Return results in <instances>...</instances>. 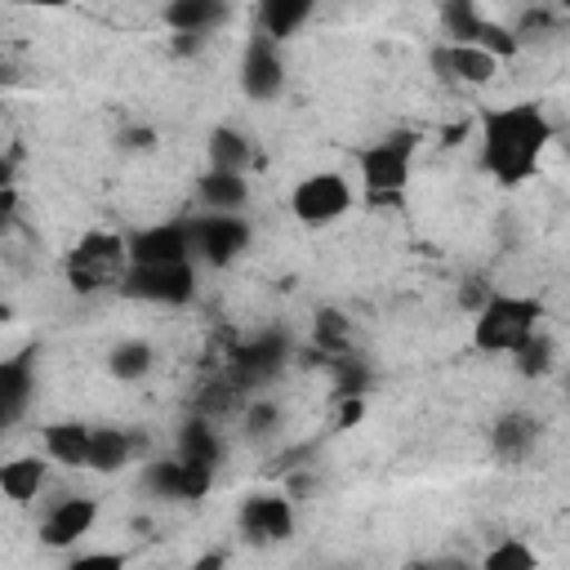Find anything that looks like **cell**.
<instances>
[{
    "instance_id": "obj_1",
    "label": "cell",
    "mask_w": 570,
    "mask_h": 570,
    "mask_svg": "<svg viewBox=\"0 0 570 570\" xmlns=\"http://www.w3.org/2000/svg\"><path fill=\"white\" fill-rule=\"evenodd\" d=\"M548 142H552V125L534 102L490 107L481 116V160L508 187L534 174Z\"/></svg>"
},
{
    "instance_id": "obj_2",
    "label": "cell",
    "mask_w": 570,
    "mask_h": 570,
    "mask_svg": "<svg viewBox=\"0 0 570 570\" xmlns=\"http://www.w3.org/2000/svg\"><path fill=\"white\" fill-rule=\"evenodd\" d=\"M539 316L543 307L534 298H517V294H490L472 321V343L476 352H517L530 334H539Z\"/></svg>"
},
{
    "instance_id": "obj_3",
    "label": "cell",
    "mask_w": 570,
    "mask_h": 570,
    "mask_svg": "<svg viewBox=\"0 0 570 570\" xmlns=\"http://www.w3.org/2000/svg\"><path fill=\"white\" fill-rule=\"evenodd\" d=\"M410 165H414V134H387L356 151L361 187L370 191V200L401 196V187L410 183Z\"/></svg>"
},
{
    "instance_id": "obj_4",
    "label": "cell",
    "mask_w": 570,
    "mask_h": 570,
    "mask_svg": "<svg viewBox=\"0 0 570 570\" xmlns=\"http://www.w3.org/2000/svg\"><path fill=\"white\" fill-rule=\"evenodd\" d=\"M120 289L142 298V303L178 307L196 294V267H191V258H183V263H129L120 276Z\"/></svg>"
},
{
    "instance_id": "obj_5",
    "label": "cell",
    "mask_w": 570,
    "mask_h": 570,
    "mask_svg": "<svg viewBox=\"0 0 570 570\" xmlns=\"http://www.w3.org/2000/svg\"><path fill=\"white\" fill-rule=\"evenodd\" d=\"M289 209L303 227H330L338 223L347 209H352V187L343 174L334 169H321V174H307L298 178V187L289 191Z\"/></svg>"
},
{
    "instance_id": "obj_6",
    "label": "cell",
    "mask_w": 570,
    "mask_h": 570,
    "mask_svg": "<svg viewBox=\"0 0 570 570\" xmlns=\"http://www.w3.org/2000/svg\"><path fill=\"white\" fill-rule=\"evenodd\" d=\"M125 236H116V232H89L76 249H71V281H76V289H98V285H107V281H116L120 285V276H125Z\"/></svg>"
},
{
    "instance_id": "obj_7",
    "label": "cell",
    "mask_w": 570,
    "mask_h": 570,
    "mask_svg": "<svg viewBox=\"0 0 570 570\" xmlns=\"http://www.w3.org/2000/svg\"><path fill=\"white\" fill-rule=\"evenodd\" d=\"M187 240H191V258L223 267L249 245V227L240 214H200L187 223Z\"/></svg>"
},
{
    "instance_id": "obj_8",
    "label": "cell",
    "mask_w": 570,
    "mask_h": 570,
    "mask_svg": "<svg viewBox=\"0 0 570 570\" xmlns=\"http://www.w3.org/2000/svg\"><path fill=\"white\" fill-rule=\"evenodd\" d=\"M240 85L249 98L258 102H272L281 89H285V58H281V45L254 36L245 45V58H240Z\"/></svg>"
},
{
    "instance_id": "obj_9",
    "label": "cell",
    "mask_w": 570,
    "mask_h": 570,
    "mask_svg": "<svg viewBox=\"0 0 570 570\" xmlns=\"http://www.w3.org/2000/svg\"><path fill=\"white\" fill-rule=\"evenodd\" d=\"M125 258L129 263H183L191 258V240H187V223H156L142 227L125 240ZM125 263V267H129Z\"/></svg>"
},
{
    "instance_id": "obj_10",
    "label": "cell",
    "mask_w": 570,
    "mask_h": 570,
    "mask_svg": "<svg viewBox=\"0 0 570 570\" xmlns=\"http://www.w3.org/2000/svg\"><path fill=\"white\" fill-rule=\"evenodd\" d=\"M142 485H147L156 499H200V494L214 485V468L183 463V459H160V463L147 468Z\"/></svg>"
},
{
    "instance_id": "obj_11",
    "label": "cell",
    "mask_w": 570,
    "mask_h": 570,
    "mask_svg": "<svg viewBox=\"0 0 570 570\" xmlns=\"http://www.w3.org/2000/svg\"><path fill=\"white\" fill-rule=\"evenodd\" d=\"M240 530L254 543H281L294 534V508L285 494H254L240 508Z\"/></svg>"
},
{
    "instance_id": "obj_12",
    "label": "cell",
    "mask_w": 570,
    "mask_h": 570,
    "mask_svg": "<svg viewBox=\"0 0 570 570\" xmlns=\"http://www.w3.org/2000/svg\"><path fill=\"white\" fill-rule=\"evenodd\" d=\"M98 521V503L89 494H76V499H58L53 512L40 521V543L45 548H71L76 539L89 534V525Z\"/></svg>"
},
{
    "instance_id": "obj_13",
    "label": "cell",
    "mask_w": 570,
    "mask_h": 570,
    "mask_svg": "<svg viewBox=\"0 0 570 570\" xmlns=\"http://www.w3.org/2000/svg\"><path fill=\"white\" fill-rule=\"evenodd\" d=\"M227 4H218V0H174V4H165L160 9V18H165V27L174 31V36H205V31H214L218 22H227Z\"/></svg>"
},
{
    "instance_id": "obj_14",
    "label": "cell",
    "mask_w": 570,
    "mask_h": 570,
    "mask_svg": "<svg viewBox=\"0 0 570 570\" xmlns=\"http://www.w3.org/2000/svg\"><path fill=\"white\" fill-rule=\"evenodd\" d=\"M436 67H441L445 76L463 80V85H490V80L499 76V58L485 53V49H476V45H445V49L436 53Z\"/></svg>"
},
{
    "instance_id": "obj_15",
    "label": "cell",
    "mask_w": 570,
    "mask_h": 570,
    "mask_svg": "<svg viewBox=\"0 0 570 570\" xmlns=\"http://www.w3.org/2000/svg\"><path fill=\"white\" fill-rule=\"evenodd\" d=\"M134 459V436L125 428H89V450H85V468L94 472H125Z\"/></svg>"
},
{
    "instance_id": "obj_16",
    "label": "cell",
    "mask_w": 570,
    "mask_h": 570,
    "mask_svg": "<svg viewBox=\"0 0 570 570\" xmlns=\"http://www.w3.org/2000/svg\"><path fill=\"white\" fill-rule=\"evenodd\" d=\"M312 13H316V9H312L307 0H263V4H258V36L272 40V45H281V40L294 36Z\"/></svg>"
},
{
    "instance_id": "obj_17",
    "label": "cell",
    "mask_w": 570,
    "mask_h": 570,
    "mask_svg": "<svg viewBox=\"0 0 570 570\" xmlns=\"http://www.w3.org/2000/svg\"><path fill=\"white\" fill-rule=\"evenodd\" d=\"M45 472H49V463L40 454H18V459L0 463V494L13 503H27L45 485Z\"/></svg>"
},
{
    "instance_id": "obj_18",
    "label": "cell",
    "mask_w": 570,
    "mask_h": 570,
    "mask_svg": "<svg viewBox=\"0 0 570 570\" xmlns=\"http://www.w3.org/2000/svg\"><path fill=\"white\" fill-rule=\"evenodd\" d=\"M200 200L209 214H240L245 200H249V183L245 174H223V169H209L200 178Z\"/></svg>"
},
{
    "instance_id": "obj_19",
    "label": "cell",
    "mask_w": 570,
    "mask_h": 570,
    "mask_svg": "<svg viewBox=\"0 0 570 570\" xmlns=\"http://www.w3.org/2000/svg\"><path fill=\"white\" fill-rule=\"evenodd\" d=\"M85 450H89V428L76 423V419H62V423H49L45 428V454L62 468H85Z\"/></svg>"
},
{
    "instance_id": "obj_20",
    "label": "cell",
    "mask_w": 570,
    "mask_h": 570,
    "mask_svg": "<svg viewBox=\"0 0 570 570\" xmlns=\"http://www.w3.org/2000/svg\"><path fill=\"white\" fill-rule=\"evenodd\" d=\"M147 370H151V343H142V338H120L107 352V374L120 383H138Z\"/></svg>"
},
{
    "instance_id": "obj_21",
    "label": "cell",
    "mask_w": 570,
    "mask_h": 570,
    "mask_svg": "<svg viewBox=\"0 0 570 570\" xmlns=\"http://www.w3.org/2000/svg\"><path fill=\"white\" fill-rule=\"evenodd\" d=\"M174 459L214 468V463H218V436H214V428H209L205 419H191V423L178 432V454H174Z\"/></svg>"
},
{
    "instance_id": "obj_22",
    "label": "cell",
    "mask_w": 570,
    "mask_h": 570,
    "mask_svg": "<svg viewBox=\"0 0 570 570\" xmlns=\"http://www.w3.org/2000/svg\"><path fill=\"white\" fill-rule=\"evenodd\" d=\"M209 169L245 174V169H249V142H245L236 129H214V134H209Z\"/></svg>"
},
{
    "instance_id": "obj_23",
    "label": "cell",
    "mask_w": 570,
    "mask_h": 570,
    "mask_svg": "<svg viewBox=\"0 0 570 570\" xmlns=\"http://www.w3.org/2000/svg\"><path fill=\"white\" fill-rule=\"evenodd\" d=\"M481 570H539V557L530 543L521 539H499L485 557H481Z\"/></svg>"
},
{
    "instance_id": "obj_24",
    "label": "cell",
    "mask_w": 570,
    "mask_h": 570,
    "mask_svg": "<svg viewBox=\"0 0 570 570\" xmlns=\"http://www.w3.org/2000/svg\"><path fill=\"white\" fill-rule=\"evenodd\" d=\"M27 396H31V365L27 361H4L0 365V401H4V410L22 414Z\"/></svg>"
},
{
    "instance_id": "obj_25",
    "label": "cell",
    "mask_w": 570,
    "mask_h": 570,
    "mask_svg": "<svg viewBox=\"0 0 570 570\" xmlns=\"http://www.w3.org/2000/svg\"><path fill=\"white\" fill-rule=\"evenodd\" d=\"M512 356H517V370L534 379V374H548V365H552V343H548L543 334H530Z\"/></svg>"
},
{
    "instance_id": "obj_26",
    "label": "cell",
    "mask_w": 570,
    "mask_h": 570,
    "mask_svg": "<svg viewBox=\"0 0 570 570\" xmlns=\"http://www.w3.org/2000/svg\"><path fill=\"white\" fill-rule=\"evenodd\" d=\"M67 570H125V557L120 552H85Z\"/></svg>"
},
{
    "instance_id": "obj_27",
    "label": "cell",
    "mask_w": 570,
    "mask_h": 570,
    "mask_svg": "<svg viewBox=\"0 0 570 570\" xmlns=\"http://www.w3.org/2000/svg\"><path fill=\"white\" fill-rule=\"evenodd\" d=\"M361 419H365V401H361V396H343V405H338V419H334V423H338V428H356Z\"/></svg>"
},
{
    "instance_id": "obj_28",
    "label": "cell",
    "mask_w": 570,
    "mask_h": 570,
    "mask_svg": "<svg viewBox=\"0 0 570 570\" xmlns=\"http://www.w3.org/2000/svg\"><path fill=\"white\" fill-rule=\"evenodd\" d=\"M227 566V552L218 548V552H205V557H196V566L191 570H223Z\"/></svg>"
},
{
    "instance_id": "obj_29",
    "label": "cell",
    "mask_w": 570,
    "mask_h": 570,
    "mask_svg": "<svg viewBox=\"0 0 570 570\" xmlns=\"http://www.w3.org/2000/svg\"><path fill=\"white\" fill-rule=\"evenodd\" d=\"M205 45V36H174V53H196Z\"/></svg>"
},
{
    "instance_id": "obj_30",
    "label": "cell",
    "mask_w": 570,
    "mask_h": 570,
    "mask_svg": "<svg viewBox=\"0 0 570 570\" xmlns=\"http://www.w3.org/2000/svg\"><path fill=\"white\" fill-rule=\"evenodd\" d=\"M125 147H142V151H147V147H151V129H129V134H125Z\"/></svg>"
},
{
    "instance_id": "obj_31",
    "label": "cell",
    "mask_w": 570,
    "mask_h": 570,
    "mask_svg": "<svg viewBox=\"0 0 570 570\" xmlns=\"http://www.w3.org/2000/svg\"><path fill=\"white\" fill-rule=\"evenodd\" d=\"M405 570H445V566H441V561H410Z\"/></svg>"
},
{
    "instance_id": "obj_32",
    "label": "cell",
    "mask_w": 570,
    "mask_h": 570,
    "mask_svg": "<svg viewBox=\"0 0 570 570\" xmlns=\"http://www.w3.org/2000/svg\"><path fill=\"white\" fill-rule=\"evenodd\" d=\"M9 419H13V414H9V410H4V401H0V428H4Z\"/></svg>"
},
{
    "instance_id": "obj_33",
    "label": "cell",
    "mask_w": 570,
    "mask_h": 570,
    "mask_svg": "<svg viewBox=\"0 0 570 570\" xmlns=\"http://www.w3.org/2000/svg\"><path fill=\"white\" fill-rule=\"evenodd\" d=\"M0 183H9V165L4 160H0Z\"/></svg>"
}]
</instances>
